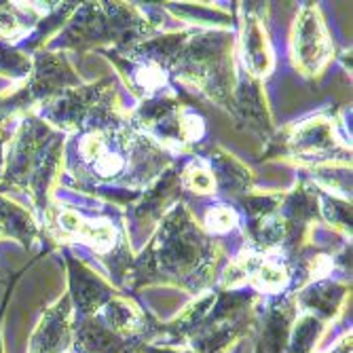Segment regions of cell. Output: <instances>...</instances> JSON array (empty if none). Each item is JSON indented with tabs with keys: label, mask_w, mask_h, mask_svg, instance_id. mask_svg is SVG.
I'll return each instance as SVG.
<instances>
[{
	"label": "cell",
	"mask_w": 353,
	"mask_h": 353,
	"mask_svg": "<svg viewBox=\"0 0 353 353\" xmlns=\"http://www.w3.org/2000/svg\"><path fill=\"white\" fill-rule=\"evenodd\" d=\"M283 269L277 267V265H267L263 267V271L259 273V283L267 290H277V288L283 283Z\"/></svg>",
	"instance_id": "5b68a950"
},
{
	"label": "cell",
	"mask_w": 353,
	"mask_h": 353,
	"mask_svg": "<svg viewBox=\"0 0 353 353\" xmlns=\"http://www.w3.org/2000/svg\"><path fill=\"white\" fill-rule=\"evenodd\" d=\"M104 142L98 138V136H87L83 142H81V154L89 161H98V159L104 154Z\"/></svg>",
	"instance_id": "52a82bcc"
},
{
	"label": "cell",
	"mask_w": 353,
	"mask_h": 353,
	"mask_svg": "<svg viewBox=\"0 0 353 353\" xmlns=\"http://www.w3.org/2000/svg\"><path fill=\"white\" fill-rule=\"evenodd\" d=\"M186 182H188V186H190L192 190H197V192H210V190L214 188V178H212V174H210L208 170L199 168V165H197V168L192 165V168L188 170Z\"/></svg>",
	"instance_id": "277c9868"
},
{
	"label": "cell",
	"mask_w": 353,
	"mask_h": 353,
	"mask_svg": "<svg viewBox=\"0 0 353 353\" xmlns=\"http://www.w3.org/2000/svg\"><path fill=\"white\" fill-rule=\"evenodd\" d=\"M0 68H3V70H15V74H21L28 68V61L23 57H19L17 53L0 47Z\"/></svg>",
	"instance_id": "8992f818"
},
{
	"label": "cell",
	"mask_w": 353,
	"mask_h": 353,
	"mask_svg": "<svg viewBox=\"0 0 353 353\" xmlns=\"http://www.w3.org/2000/svg\"><path fill=\"white\" fill-rule=\"evenodd\" d=\"M95 168H98V172L100 174H104V176H110V174H117V172H121V168H123V161L119 157H114V154H108V152H104L98 161H95Z\"/></svg>",
	"instance_id": "ba28073f"
},
{
	"label": "cell",
	"mask_w": 353,
	"mask_h": 353,
	"mask_svg": "<svg viewBox=\"0 0 353 353\" xmlns=\"http://www.w3.org/2000/svg\"><path fill=\"white\" fill-rule=\"evenodd\" d=\"M294 49H296V57L301 61V66L311 72L317 70L326 61V49H328L326 34L313 11H307L305 17L296 23Z\"/></svg>",
	"instance_id": "6da1fadb"
},
{
	"label": "cell",
	"mask_w": 353,
	"mask_h": 353,
	"mask_svg": "<svg viewBox=\"0 0 353 353\" xmlns=\"http://www.w3.org/2000/svg\"><path fill=\"white\" fill-rule=\"evenodd\" d=\"M248 37L250 39H245V49H248V61H250V66L256 72H259V74H267L271 70V63H273V57H271V49H269L267 39L263 37L261 28H254Z\"/></svg>",
	"instance_id": "7a4b0ae2"
},
{
	"label": "cell",
	"mask_w": 353,
	"mask_h": 353,
	"mask_svg": "<svg viewBox=\"0 0 353 353\" xmlns=\"http://www.w3.org/2000/svg\"><path fill=\"white\" fill-rule=\"evenodd\" d=\"M182 127H184L186 138H197V136L201 134V123H199L195 117H188V119H186V123H184Z\"/></svg>",
	"instance_id": "9c48e42d"
},
{
	"label": "cell",
	"mask_w": 353,
	"mask_h": 353,
	"mask_svg": "<svg viewBox=\"0 0 353 353\" xmlns=\"http://www.w3.org/2000/svg\"><path fill=\"white\" fill-rule=\"evenodd\" d=\"M208 224H210V229L224 233L235 224V214L229 208H214L208 212Z\"/></svg>",
	"instance_id": "3957f363"
}]
</instances>
